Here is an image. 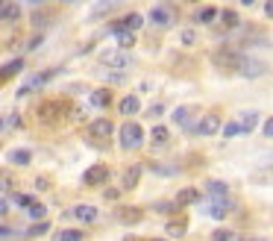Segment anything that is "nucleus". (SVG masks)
<instances>
[{
  "instance_id": "nucleus-32",
  "label": "nucleus",
  "mask_w": 273,
  "mask_h": 241,
  "mask_svg": "<svg viewBox=\"0 0 273 241\" xmlns=\"http://www.w3.org/2000/svg\"><path fill=\"white\" fill-rule=\"evenodd\" d=\"M21 68H24V62L15 59V62H9V65H6V68H3L0 74H15V71H21Z\"/></svg>"
},
{
  "instance_id": "nucleus-25",
  "label": "nucleus",
  "mask_w": 273,
  "mask_h": 241,
  "mask_svg": "<svg viewBox=\"0 0 273 241\" xmlns=\"http://www.w3.org/2000/svg\"><path fill=\"white\" fill-rule=\"evenodd\" d=\"M214 15H217V12H214L212 6H203L200 12H197V21H203V24H209V21H214Z\"/></svg>"
},
{
  "instance_id": "nucleus-3",
  "label": "nucleus",
  "mask_w": 273,
  "mask_h": 241,
  "mask_svg": "<svg viewBox=\"0 0 273 241\" xmlns=\"http://www.w3.org/2000/svg\"><path fill=\"white\" fill-rule=\"evenodd\" d=\"M235 71L241 74V77H250V80H253V77H261V74L267 71V65H264V62H259L256 56H241V59H238V65H235Z\"/></svg>"
},
{
  "instance_id": "nucleus-15",
  "label": "nucleus",
  "mask_w": 273,
  "mask_h": 241,
  "mask_svg": "<svg viewBox=\"0 0 273 241\" xmlns=\"http://www.w3.org/2000/svg\"><path fill=\"white\" fill-rule=\"evenodd\" d=\"M109 103H112L109 88H97V91H91V106H109Z\"/></svg>"
},
{
  "instance_id": "nucleus-4",
  "label": "nucleus",
  "mask_w": 273,
  "mask_h": 241,
  "mask_svg": "<svg viewBox=\"0 0 273 241\" xmlns=\"http://www.w3.org/2000/svg\"><path fill=\"white\" fill-rule=\"evenodd\" d=\"M217 127H220V118H217V115H203L191 130L197 135H212V133H217Z\"/></svg>"
},
{
  "instance_id": "nucleus-16",
  "label": "nucleus",
  "mask_w": 273,
  "mask_h": 241,
  "mask_svg": "<svg viewBox=\"0 0 273 241\" xmlns=\"http://www.w3.org/2000/svg\"><path fill=\"white\" fill-rule=\"evenodd\" d=\"M191 112H194V109H188V106H179V109H173V115H170V120L182 127V124H188V120H191Z\"/></svg>"
},
{
  "instance_id": "nucleus-40",
  "label": "nucleus",
  "mask_w": 273,
  "mask_h": 241,
  "mask_svg": "<svg viewBox=\"0 0 273 241\" xmlns=\"http://www.w3.org/2000/svg\"><path fill=\"white\" fill-rule=\"evenodd\" d=\"M264 15H267V18H273V0L267 3V6H264Z\"/></svg>"
},
{
  "instance_id": "nucleus-37",
  "label": "nucleus",
  "mask_w": 273,
  "mask_h": 241,
  "mask_svg": "<svg viewBox=\"0 0 273 241\" xmlns=\"http://www.w3.org/2000/svg\"><path fill=\"white\" fill-rule=\"evenodd\" d=\"M264 135H267V138H273V118L264 120Z\"/></svg>"
},
{
  "instance_id": "nucleus-30",
  "label": "nucleus",
  "mask_w": 273,
  "mask_h": 241,
  "mask_svg": "<svg viewBox=\"0 0 273 241\" xmlns=\"http://www.w3.org/2000/svg\"><path fill=\"white\" fill-rule=\"evenodd\" d=\"M167 232H170V235H185V224H177V221H170V224H167Z\"/></svg>"
},
{
  "instance_id": "nucleus-5",
  "label": "nucleus",
  "mask_w": 273,
  "mask_h": 241,
  "mask_svg": "<svg viewBox=\"0 0 273 241\" xmlns=\"http://www.w3.org/2000/svg\"><path fill=\"white\" fill-rule=\"evenodd\" d=\"M71 215L77 218V221H85V224H94L97 218H100V212H97L94 206L80 203V206H73V209H71Z\"/></svg>"
},
{
  "instance_id": "nucleus-11",
  "label": "nucleus",
  "mask_w": 273,
  "mask_h": 241,
  "mask_svg": "<svg viewBox=\"0 0 273 241\" xmlns=\"http://www.w3.org/2000/svg\"><path fill=\"white\" fill-rule=\"evenodd\" d=\"M118 109H120V115H135V112L141 109V100H138L135 94H130V97H123V100L118 103Z\"/></svg>"
},
{
  "instance_id": "nucleus-19",
  "label": "nucleus",
  "mask_w": 273,
  "mask_h": 241,
  "mask_svg": "<svg viewBox=\"0 0 273 241\" xmlns=\"http://www.w3.org/2000/svg\"><path fill=\"white\" fill-rule=\"evenodd\" d=\"M21 15V9L15 6V3H6V6H0V21H15Z\"/></svg>"
},
{
  "instance_id": "nucleus-29",
  "label": "nucleus",
  "mask_w": 273,
  "mask_h": 241,
  "mask_svg": "<svg viewBox=\"0 0 273 241\" xmlns=\"http://www.w3.org/2000/svg\"><path fill=\"white\" fill-rule=\"evenodd\" d=\"M220 18H224V24H226V27H238V15L232 12V9H226V12L220 15Z\"/></svg>"
},
{
  "instance_id": "nucleus-28",
  "label": "nucleus",
  "mask_w": 273,
  "mask_h": 241,
  "mask_svg": "<svg viewBox=\"0 0 273 241\" xmlns=\"http://www.w3.org/2000/svg\"><path fill=\"white\" fill-rule=\"evenodd\" d=\"M15 203H18V206H27V209H30V206L36 203V197H33V194H15Z\"/></svg>"
},
{
  "instance_id": "nucleus-27",
  "label": "nucleus",
  "mask_w": 273,
  "mask_h": 241,
  "mask_svg": "<svg viewBox=\"0 0 273 241\" xmlns=\"http://www.w3.org/2000/svg\"><path fill=\"white\" fill-rule=\"evenodd\" d=\"M44 215H47V209H44L41 203H33V206H30V218H36V221H41Z\"/></svg>"
},
{
  "instance_id": "nucleus-24",
  "label": "nucleus",
  "mask_w": 273,
  "mask_h": 241,
  "mask_svg": "<svg viewBox=\"0 0 273 241\" xmlns=\"http://www.w3.org/2000/svg\"><path fill=\"white\" fill-rule=\"evenodd\" d=\"M206 188H209L212 194H217V197H229V185H226V182H217V180H212L209 185H206Z\"/></svg>"
},
{
  "instance_id": "nucleus-34",
  "label": "nucleus",
  "mask_w": 273,
  "mask_h": 241,
  "mask_svg": "<svg viewBox=\"0 0 273 241\" xmlns=\"http://www.w3.org/2000/svg\"><path fill=\"white\" fill-rule=\"evenodd\" d=\"M50 224L47 221H41V224H36V227H30V235H41V232H47Z\"/></svg>"
},
{
  "instance_id": "nucleus-12",
  "label": "nucleus",
  "mask_w": 273,
  "mask_h": 241,
  "mask_svg": "<svg viewBox=\"0 0 273 241\" xmlns=\"http://www.w3.org/2000/svg\"><path fill=\"white\" fill-rule=\"evenodd\" d=\"M115 33H118V44H120V50H130L132 44H135V33L123 30L120 24H115Z\"/></svg>"
},
{
  "instance_id": "nucleus-39",
  "label": "nucleus",
  "mask_w": 273,
  "mask_h": 241,
  "mask_svg": "<svg viewBox=\"0 0 273 241\" xmlns=\"http://www.w3.org/2000/svg\"><path fill=\"white\" fill-rule=\"evenodd\" d=\"M3 235H12V227H3V224H0V238H3Z\"/></svg>"
},
{
  "instance_id": "nucleus-21",
  "label": "nucleus",
  "mask_w": 273,
  "mask_h": 241,
  "mask_svg": "<svg viewBox=\"0 0 273 241\" xmlns=\"http://www.w3.org/2000/svg\"><path fill=\"white\" fill-rule=\"evenodd\" d=\"M138 177H141V168L132 165V168L127 171V177H123V185H127V188H135V185H138Z\"/></svg>"
},
{
  "instance_id": "nucleus-9",
  "label": "nucleus",
  "mask_w": 273,
  "mask_h": 241,
  "mask_svg": "<svg viewBox=\"0 0 273 241\" xmlns=\"http://www.w3.org/2000/svg\"><path fill=\"white\" fill-rule=\"evenodd\" d=\"M229 209H232V200H229V197H214V203L206 206V212L212 218H224Z\"/></svg>"
},
{
  "instance_id": "nucleus-38",
  "label": "nucleus",
  "mask_w": 273,
  "mask_h": 241,
  "mask_svg": "<svg viewBox=\"0 0 273 241\" xmlns=\"http://www.w3.org/2000/svg\"><path fill=\"white\" fill-rule=\"evenodd\" d=\"M6 212H9V203H6V200L0 197V215H6Z\"/></svg>"
},
{
  "instance_id": "nucleus-42",
  "label": "nucleus",
  "mask_w": 273,
  "mask_h": 241,
  "mask_svg": "<svg viewBox=\"0 0 273 241\" xmlns=\"http://www.w3.org/2000/svg\"><path fill=\"white\" fill-rule=\"evenodd\" d=\"M238 241H264V238H238Z\"/></svg>"
},
{
  "instance_id": "nucleus-8",
  "label": "nucleus",
  "mask_w": 273,
  "mask_h": 241,
  "mask_svg": "<svg viewBox=\"0 0 273 241\" xmlns=\"http://www.w3.org/2000/svg\"><path fill=\"white\" fill-rule=\"evenodd\" d=\"M173 21V12L167 9V6H153L150 9V24H156V27H167Z\"/></svg>"
},
{
  "instance_id": "nucleus-17",
  "label": "nucleus",
  "mask_w": 273,
  "mask_h": 241,
  "mask_svg": "<svg viewBox=\"0 0 273 241\" xmlns=\"http://www.w3.org/2000/svg\"><path fill=\"white\" fill-rule=\"evenodd\" d=\"M120 0H94L91 3V15H103V12H109L112 6H118Z\"/></svg>"
},
{
  "instance_id": "nucleus-7",
  "label": "nucleus",
  "mask_w": 273,
  "mask_h": 241,
  "mask_svg": "<svg viewBox=\"0 0 273 241\" xmlns=\"http://www.w3.org/2000/svg\"><path fill=\"white\" fill-rule=\"evenodd\" d=\"M144 212L138 209V206H120L118 209V221L120 224H141Z\"/></svg>"
},
{
  "instance_id": "nucleus-26",
  "label": "nucleus",
  "mask_w": 273,
  "mask_h": 241,
  "mask_svg": "<svg viewBox=\"0 0 273 241\" xmlns=\"http://www.w3.org/2000/svg\"><path fill=\"white\" fill-rule=\"evenodd\" d=\"M212 241H235V235H232V229H214Z\"/></svg>"
},
{
  "instance_id": "nucleus-35",
  "label": "nucleus",
  "mask_w": 273,
  "mask_h": 241,
  "mask_svg": "<svg viewBox=\"0 0 273 241\" xmlns=\"http://www.w3.org/2000/svg\"><path fill=\"white\" fill-rule=\"evenodd\" d=\"M194 41H197V33H194V30H185V33H182V44H194Z\"/></svg>"
},
{
  "instance_id": "nucleus-41",
  "label": "nucleus",
  "mask_w": 273,
  "mask_h": 241,
  "mask_svg": "<svg viewBox=\"0 0 273 241\" xmlns=\"http://www.w3.org/2000/svg\"><path fill=\"white\" fill-rule=\"evenodd\" d=\"M241 3H244V6H253V3H256V0H241Z\"/></svg>"
},
{
  "instance_id": "nucleus-31",
  "label": "nucleus",
  "mask_w": 273,
  "mask_h": 241,
  "mask_svg": "<svg viewBox=\"0 0 273 241\" xmlns=\"http://www.w3.org/2000/svg\"><path fill=\"white\" fill-rule=\"evenodd\" d=\"M238 133H241L238 120H232V124H226V127H224V135H226V138H232V135H238Z\"/></svg>"
},
{
  "instance_id": "nucleus-23",
  "label": "nucleus",
  "mask_w": 273,
  "mask_h": 241,
  "mask_svg": "<svg viewBox=\"0 0 273 241\" xmlns=\"http://www.w3.org/2000/svg\"><path fill=\"white\" fill-rule=\"evenodd\" d=\"M141 24H144V18L141 15H127V21H123V30H130V33H135V30H141Z\"/></svg>"
},
{
  "instance_id": "nucleus-33",
  "label": "nucleus",
  "mask_w": 273,
  "mask_h": 241,
  "mask_svg": "<svg viewBox=\"0 0 273 241\" xmlns=\"http://www.w3.org/2000/svg\"><path fill=\"white\" fill-rule=\"evenodd\" d=\"M3 127H21V115H18V112H12L9 118H3Z\"/></svg>"
},
{
  "instance_id": "nucleus-13",
  "label": "nucleus",
  "mask_w": 273,
  "mask_h": 241,
  "mask_svg": "<svg viewBox=\"0 0 273 241\" xmlns=\"http://www.w3.org/2000/svg\"><path fill=\"white\" fill-rule=\"evenodd\" d=\"M150 138H153V147H162L167 144V138H170V133H167V127H162V124H156L153 133H150Z\"/></svg>"
},
{
  "instance_id": "nucleus-22",
  "label": "nucleus",
  "mask_w": 273,
  "mask_h": 241,
  "mask_svg": "<svg viewBox=\"0 0 273 241\" xmlns=\"http://www.w3.org/2000/svg\"><path fill=\"white\" fill-rule=\"evenodd\" d=\"M56 241H83V232L80 229H59Z\"/></svg>"
},
{
  "instance_id": "nucleus-6",
  "label": "nucleus",
  "mask_w": 273,
  "mask_h": 241,
  "mask_svg": "<svg viewBox=\"0 0 273 241\" xmlns=\"http://www.w3.org/2000/svg\"><path fill=\"white\" fill-rule=\"evenodd\" d=\"M109 180V168L106 165H91L85 171V185H100V182Z\"/></svg>"
},
{
  "instance_id": "nucleus-18",
  "label": "nucleus",
  "mask_w": 273,
  "mask_h": 241,
  "mask_svg": "<svg viewBox=\"0 0 273 241\" xmlns=\"http://www.w3.org/2000/svg\"><path fill=\"white\" fill-rule=\"evenodd\" d=\"M30 159H33L30 150H12V153H9V162H12V165H30Z\"/></svg>"
},
{
  "instance_id": "nucleus-1",
  "label": "nucleus",
  "mask_w": 273,
  "mask_h": 241,
  "mask_svg": "<svg viewBox=\"0 0 273 241\" xmlns=\"http://www.w3.org/2000/svg\"><path fill=\"white\" fill-rule=\"evenodd\" d=\"M141 141H144V130L135 120H127L120 127V147L123 150H135V147H141Z\"/></svg>"
},
{
  "instance_id": "nucleus-36",
  "label": "nucleus",
  "mask_w": 273,
  "mask_h": 241,
  "mask_svg": "<svg viewBox=\"0 0 273 241\" xmlns=\"http://www.w3.org/2000/svg\"><path fill=\"white\" fill-rule=\"evenodd\" d=\"M0 188H3V191H6V188H12V180H9L6 174H0Z\"/></svg>"
},
{
  "instance_id": "nucleus-43",
  "label": "nucleus",
  "mask_w": 273,
  "mask_h": 241,
  "mask_svg": "<svg viewBox=\"0 0 273 241\" xmlns=\"http://www.w3.org/2000/svg\"><path fill=\"white\" fill-rule=\"evenodd\" d=\"M3 130H6V127H3V118H0V133H3Z\"/></svg>"
},
{
  "instance_id": "nucleus-20",
  "label": "nucleus",
  "mask_w": 273,
  "mask_h": 241,
  "mask_svg": "<svg viewBox=\"0 0 273 241\" xmlns=\"http://www.w3.org/2000/svg\"><path fill=\"white\" fill-rule=\"evenodd\" d=\"M197 200H200L197 188H182V191L177 194V203H197Z\"/></svg>"
},
{
  "instance_id": "nucleus-44",
  "label": "nucleus",
  "mask_w": 273,
  "mask_h": 241,
  "mask_svg": "<svg viewBox=\"0 0 273 241\" xmlns=\"http://www.w3.org/2000/svg\"><path fill=\"white\" fill-rule=\"evenodd\" d=\"M33 3H41V0H33Z\"/></svg>"
},
{
  "instance_id": "nucleus-10",
  "label": "nucleus",
  "mask_w": 273,
  "mask_h": 241,
  "mask_svg": "<svg viewBox=\"0 0 273 241\" xmlns=\"http://www.w3.org/2000/svg\"><path fill=\"white\" fill-rule=\"evenodd\" d=\"M112 130H115V127H112V120H106V118L94 120V124L88 127V133L94 135V138H109V135H112Z\"/></svg>"
},
{
  "instance_id": "nucleus-2",
  "label": "nucleus",
  "mask_w": 273,
  "mask_h": 241,
  "mask_svg": "<svg viewBox=\"0 0 273 241\" xmlns=\"http://www.w3.org/2000/svg\"><path fill=\"white\" fill-rule=\"evenodd\" d=\"M100 62L106 65V68H118V71H127L132 65V56L127 50H103L100 53Z\"/></svg>"
},
{
  "instance_id": "nucleus-14",
  "label": "nucleus",
  "mask_w": 273,
  "mask_h": 241,
  "mask_svg": "<svg viewBox=\"0 0 273 241\" xmlns=\"http://www.w3.org/2000/svg\"><path fill=\"white\" fill-rule=\"evenodd\" d=\"M256 124H259V115H256V112H244V115H241V120H238L241 133H250V130H256Z\"/></svg>"
}]
</instances>
